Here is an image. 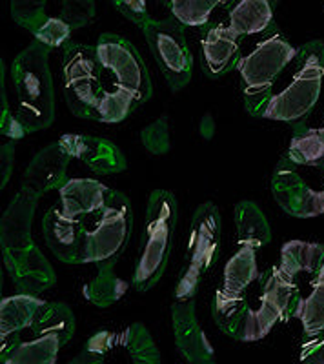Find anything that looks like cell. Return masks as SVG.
<instances>
[{"instance_id":"1","label":"cell","mask_w":324,"mask_h":364,"mask_svg":"<svg viewBox=\"0 0 324 364\" xmlns=\"http://www.w3.org/2000/svg\"><path fill=\"white\" fill-rule=\"evenodd\" d=\"M38 199V195L22 188L0 220V246L6 269L18 291L33 295L51 288L57 281L53 266L31 237V220Z\"/></svg>"},{"instance_id":"2","label":"cell","mask_w":324,"mask_h":364,"mask_svg":"<svg viewBox=\"0 0 324 364\" xmlns=\"http://www.w3.org/2000/svg\"><path fill=\"white\" fill-rule=\"evenodd\" d=\"M50 51L33 41L15 57L11 80L17 87V119L28 133L53 124L55 90L50 70Z\"/></svg>"},{"instance_id":"3","label":"cell","mask_w":324,"mask_h":364,"mask_svg":"<svg viewBox=\"0 0 324 364\" xmlns=\"http://www.w3.org/2000/svg\"><path fill=\"white\" fill-rule=\"evenodd\" d=\"M177 219H179V204L175 195L166 190H155L146 206L141 255L134 273V286L142 294L151 290L166 272L173 250Z\"/></svg>"},{"instance_id":"4","label":"cell","mask_w":324,"mask_h":364,"mask_svg":"<svg viewBox=\"0 0 324 364\" xmlns=\"http://www.w3.org/2000/svg\"><path fill=\"white\" fill-rule=\"evenodd\" d=\"M220 252V215L215 204L204 203L197 208L190 224L184 266L175 286L177 301L195 299L200 282L215 266Z\"/></svg>"},{"instance_id":"5","label":"cell","mask_w":324,"mask_h":364,"mask_svg":"<svg viewBox=\"0 0 324 364\" xmlns=\"http://www.w3.org/2000/svg\"><path fill=\"white\" fill-rule=\"evenodd\" d=\"M104 68L100 64L97 46L70 41L64 46L63 80L64 97L71 113L90 119L97 100L104 93L102 84Z\"/></svg>"},{"instance_id":"6","label":"cell","mask_w":324,"mask_h":364,"mask_svg":"<svg viewBox=\"0 0 324 364\" xmlns=\"http://www.w3.org/2000/svg\"><path fill=\"white\" fill-rule=\"evenodd\" d=\"M259 284H261L259 306L246 318L241 336V341L244 343L261 341L270 333L279 321L297 317L303 302V295L296 282L286 277L279 266L259 273Z\"/></svg>"},{"instance_id":"7","label":"cell","mask_w":324,"mask_h":364,"mask_svg":"<svg viewBox=\"0 0 324 364\" xmlns=\"http://www.w3.org/2000/svg\"><path fill=\"white\" fill-rule=\"evenodd\" d=\"M158 364L161 353L144 324L137 323L124 331H99L86 341L82 352L71 364Z\"/></svg>"},{"instance_id":"8","label":"cell","mask_w":324,"mask_h":364,"mask_svg":"<svg viewBox=\"0 0 324 364\" xmlns=\"http://www.w3.org/2000/svg\"><path fill=\"white\" fill-rule=\"evenodd\" d=\"M303 64L297 71L290 86L270 100L264 119L284 120L296 126L299 120L313 109L320 95V84L324 79V53L313 51V44H308L301 50Z\"/></svg>"},{"instance_id":"9","label":"cell","mask_w":324,"mask_h":364,"mask_svg":"<svg viewBox=\"0 0 324 364\" xmlns=\"http://www.w3.org/2000/svg\"><path fill=\"white\" fill-rule=\"evenodd\" d=\"M141 29L171 90L179 91L186 87L191 80L193 57L188 48L183 22L173 15L162 21L150 18Z\"/></svg>"},{"instance_id":"10","label":"cell","mask_w":324,"mask_h":364,"mask_svg":"<svg viewBox=\"0 0 324 364\" xmlns=\"http://www.w3.org/2000/svg\"><path fill=\"white\" fill-rule=\"evenodd\" d=\"M134 228V206L121 191H109L108 203L87 232L86 262L119 261Z\"/></svg>"},{"instance_id":"11","label":"cell","mask_w":324,"mask_h":364,"mask_svg":"<svg viewBox=\"0 0 324 364\" xmlns=\"http://www.w3.org/2000/svg\"><path fill=\"white\" fill-rule=\"evenodd\" d=\"M95 46L100 64L113 77L115 87L134 91L141 104L153 95L150 71L137 48L128 38L115 33H102Z\"/></svg>"},{"instance_id":"12","label":"cell","mask_w":324,"mask_h":364,"mask_svg":"<svg viewBox=\"0 0 324 364\" xmlns=\"http://www.w3.org/2000/svg\"><path fill=\"white\" fill-rule=\"evenodd\" d=\"M297 55H299V51L279 35L259 42L257 48L248 57H242L239 60L237 70L242 77L244 91L271 90L279 73Z\"/></svg>"},{"instance_id":"13","label":"cell","mask_w":324,"mask_h":364,"mask_svg":"<svg viewBox=\"0 0 324 364\" xmlns=\"http://www.w3.org/2000/svg\"><path fill=\"white\" fill-rule=\"evenodd\" d=\"M271 193L279 206L293 217L308 219L324 213V190L315 191L308 186L288 157L279 162L271 175Z\"/></svg>"},{"instance_id":"14","label":"cell","mask_w":324,"mask_h":364,"mask_svg":"<svg viewBox=\"0 0 324 364\" xmlns=\"http://www.w3.org/2000/svg\"><path fill=\"white\" fill-rule=\"evenodd\" d=\"M44 239L53 255L66 264H84L90 228L84 219L68 217L63 208H51L42 219Z\"/></svg>"},{"instance_id":"15","label":"cell","mask_w":324,"mask_h":364,"mask_svg":"<svg viewBox=\"0 0 324 364\" xmlns=\"http://www.w3.org/2000/svg\"><path fill=\"white\" fill-rule=\"evenodd\" d=\"M171 321H173V336L177 350L183 353L188 363L213 364L215 352L210 341L204 336L202 328L195 315V299L177 301L171 306Z\"/></svg>"},{"instance_id":"16","label":"cell","mask_w":324,"mask_h":364,"mask_svg":"<svg viewBox=\"0 0 324 364\" xmlns=\"http://www.w3.org/2000/svg\"><path fill=\"white\" fill-rule=\"evenodd\" d=\"M71 159L73 157L68 154L60 141L42 148L26 168L22 188L38 197L51 190H60L70 181L68 166Z\"/></svg>"},{"instance_id":"17","label":"cell","mask_w":324,"mask_h":364,"mask_svg":"<svg viewBox=\"0 0 324 364\" xmlns=\"http://www.w3.org/2000/svg\"><path fill=\"white\" fill-rule=\"evenodd\" d=\"M60 144L73 159H79L95 173L109 175L126 170V157L112 141L93 135H63Z\"/></svg>"},{"instance_id":"18","label":"cell","mask_w":324,"mask_h":364,"mask_svg":"<svg viewBox=\"0 0 324 364\" xmlns=\"http://www.w3.org/2000/svg\"><path fill=\"white\" fill-rule=\"evenodd\" d=\"M237 38L241 37L232 31L230 26H210L200 42V64L204 73L212 79H219L239 66L242 57Z\"/></svg>"},{"instance_id":"19","label":"cell","mask_w":324,"mask_h":364,"mask_svg":"<svg viewBox=\"0 0 324 364\" xmlns=\"http://www.w3.org/2000/svg\"><path fill=\"white\" fill-rule=\"evenodd\" d=\"M109 188L95 178H70L60 193V208L68 217L84 219L99 215L109 197Z\"/></svg>"},{"instance_id":"20","label":"cell","mask_w":324,"mask_h":364,"mask_svg":"<svg viewBox=\"0 0 324 364\" xmlns=\"http://www.w3.org/2000/svg\"><path fill=\"white\" fill-rule=\"evenodd\" d=\"M257 250L242 245L239 252L230 259L225 269V284L215 291L217 302H235L248 291L249 284L259 279Z\"/></svg>"},{"instance_id":"21","label":"cell","mask_w":324,"mask_h":364,"mask_svg":"<svg viewBox=\"0 0 324 364\" xmlns=\"http://www.w3.org/2000/svg\"><path fill=\"white\" fill-rule=\"evenodd\" d=\"M63 346L57 337H31L29 341L11 337L2 341L0 360L4 364H55Z\"/></svg>"},{"instance_id":"22","label":"cell","mask_w":324,"mask_h":364,"mask_svg":"<svg viewBox=\"0 0 324 364\" xmlns=\"http://www.w3.org/2000/svg\"><path fill=\"white\" fill-rule=\"evenodd\" d=\"M48 301H42L33 294H17L2 299L0 302V339L17 337L18 331L33 324L35 317Z\"/></svg>"},{"instance_id":"23","label":"cell","mask_w":324,"mask_h":364,"mask_svg":"<svg viewBox=\"0 0 324 364\" xmlns=\"http://www.w3.org/2000/svg\"><path fill=\"white\" fill-rule=\"evenodd\" d=\"M275 0H237L230 8V29L239 37L266 31L274 21Z\"/></svg>"},{"instance_id":"24","label":"cell","mask_w":324,"mask_h":364,"mask_svg":"<svg viewBox=\"0 0 324 364\" xmlns=\"http://www.w3.org/2000/svg\"><path fill=\"white\" fill-rule=\"evenodd\" d=\"M29 330L31 337H57L60 343L68 344L75 333V317L63 302H46Z\"/></svg>"},{"instance_id":"25","label":"cell","mask_w":324,"mask_h":364,"mask_svg":"<svg viewBox=\"0 0 324 364\" xmlns=\"http://www.w3.org/2000/svg\"><path fill=\"white\" fill-rule=\"evenodd\" d=\"M117 261L97 262V277L84 286V297L97 308H108L115 304L128 290V284L115 275Z\"/></svg>"},{"instance_id":"26","label":"cell","mask_w":324,"mask_h":364,"mask_svg":"<svg viewBox=\"0 0 324 364\" xmlns=\"http://www.w3.org/2000/svg\"><path fill=\"white\" fill-rule=\"evenodd\" d=\"M235 226L239 245L254 246L255 250L266 246L271 240V230L266 217L252 200H242L235 206Z\"/></svg>"},{"instance_id":"27","label":"cell","mask_w":324,"mask_h":364,"mask_svg":"<svg viewBox=\"0 0 324 364\" xmlns=\"http://www.w3.org/2000/svg\"><path fill=\"white\" fill-rule=\"evenodd\" d=\"M139 106H141V100L134 91L124 90V87L104 90V93L97 100L90 120L104 122V124H117V122L128 119Z\"/></svg>"},{"instance_id":"28","label":"cell","mask_w":324,"mask_h":364,"mask_svg":"<svg viewBox=\"0 0 324 364\" xmlns=\"http://www.w3.org/2000/svg\"><path fill=\"white\" fill-rule=\"evenodd\" d=\"M286 157L296 166L324 170V128L297 132L291 139Z\"/></svg>"},{"instance_id":"29","label":"cell","mask_w":324,"mask_h":364,"mask_svg":"<svg viewBox=\"0 0 324 364\" xmlns=\"http://www.w3.org/2000/svg\"><path fill=\"white\" fill-rule=\"evenodd\" d=\"M173 17L184 26H204L210 22V15L217 6H228L232 0H168Z\"/></svg>"},{"instance_id":"30","label":"cell","mask_w":324,"mask_h":364,"mask_svg":"<svg viewBox=\"0 0 324 364\" xmlns=\"http://www.w3.org/2000/svg\"><path fill=\"white\" fill-rule=\"evenodd\" d=\"M297 317L303 321L306 337H315L324 330V279L303 299Z\"/></svg>"},{"instance_id":"31","label":"cell","mask_w":324,"mask_h":364,"mask_svg":"<svg viewBox=\"0 0 324 364\" xmlns=\"http://www.w3.org/2000/svg\"><path fill=\"white\" fill-rule=\"evenodd\" d=\"M48 0H11V17L21 28L28 29L31 33L37 31L38 26L46 21Z\"/></svg>"},{"instance_id":"32","label":"cell","mask_w":324,"mask_h":364,"mask_svg":"<svg viewBox=\"0 0 324 364\" xmlns=\"http://www.w3.org/2000/svg\"><path fill=\"white\" fill-rule=\"evenodd\" d=\"M71 26L64 21L63 17L55 18L48 17L46 21L42 22L35 31V41L40 42L42 46H46L48 50H55L60 46H66L71 37Z\"/></svg>"},{"instance_id":"33","label":"cell","mask_w":324,"mask_h":364,"mask_svg":"<svg viewBox=\"0 0 324 364\" xmlns=\"http://www.w3.org/2000/svg\"><path fill=\"white\" fill-rule=\"evenodd\" d=\"M144 148L153 155H164L170 151V120L166 115L157 119L153 124L146 126L141 132Z\"/></svg>"},{"instance_id":"34","label":"cell","mask_w":324,"mask_h":364,"mask_svg":"<svg viewBox=\"0 0 324 364\" xmlns=\"http://www.w3.org/2000/svg\"><path fill=\"white\" fill-rule=\"evenodd\" d=\"M0 132H2V135L13 139V141L28 135L22 122L17 119V113H13L9 109L8 93H6L4 86V68H2V75H0Z\"/></svg>"},{"instance_id":"35","label":"cell","mask_w":324,"mask_h":364,"mask_svg":"<svg viewBox=\"0 0 324 364\" xmlns=\"http://www.w3.org/2000/svg\"><path fill=\"white\" fill-rule=\"evenodd\" d=\"M63 18L73 29L87 26L95 18V0H60Z\"/></svg>"},{"instance_id":"36","label":"cell","mask_w":324,"mask_h":364,"mask_svg":"<svg viewBox=\"0 0 324 364\" xmlns=\"http://www.w3.org/2000/svg\"><path fill=\"white\" fill-rule=\"evenodd\" d=\"M112 4L115 6L117 11L122 13V17L128 18L129 22L137 24L139 28L150 21L148 15V8H146V0H112Z\"/></svg>"},{"instance_id":"37","label":"cell","mask_w":324,"mask_h":364,"mask_svg":"<svg viewBox=\"0 0 324 364\" xmlns=\"http://www.w3.org/2000/svg\"><path fill=\"white\" fill-rule=\"evenodd\" d=\"M274 97L271 90H262V91H244V106L246 112L254 117H264L270 100Z\"/></svg>"},{"instance_id":"38","label":"cell","mask_w":324,"mask_h":364,"mask_svg":"<svg viewBox=\"0 0 324 364\" xmlns=\"http://www.w3.org/2000/svg\"><path fill=\"white\" fill-rule=\"evenodd\" d=\"M13 155H15V142H6L0 149V175H2V181H0V188H6V184L11 178L13 171Z\"/></svg>"},{"instance_id":"39","label":"cell","mask_w":324,"mask_h":364,"mask_svg":"<svg viewBox=\"0 0 324 364\" xmlns=\"http://www.w3.org/2000/svg\"><path fill=\"white\" fill-rule=\"evenodd\" d=\"M303 360H312V363L324 364V341H315L312 344H306L303 350Z\"/></svg>"},{"instance_id":"40","label":"cell","mask_w":324,"mask_h":364,"mask_svg":"<svg viewBox=\"0 0 324 364\" xmlns=\"http://www.w3.org/2000/svg\"><path fill=\"white\" fill-rule=\"evenodd\" d=\"M200 132H202V135L206 136V139H212V136H213V119H212V115L204 117L202 124H200Z\"/></svg>"},{"instance_id":"41","label":"cell","mask_w":324,"mask_h":364,"mask_svg":"<svg viewBox=\"0 0 324 364\" xmlns=\"http://www.w3.org/2000/svg\"><path fill=\"white\" fill-rule=\"evenodd\" d=\"M323 171H324V170H323Z\"/></svg>"}]
</instances>
